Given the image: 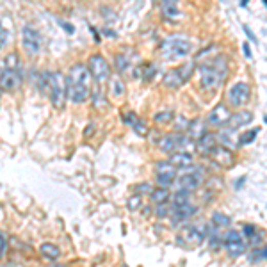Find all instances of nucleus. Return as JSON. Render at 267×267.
I'll use <instances>...</instances> for the list:
<instances>
[{"mask_svg": "<svg viewBox=\"0 0 267 267\" xmlns=\"http://www.w3.org/2000/svg\"><path fill=\"white\" fill-rule=\"evenodd\" d=\"M88 70H89V73H91L93 80H95L96 84H101V82H105L109 78V73H111L107 61H105V57H104V55H100V54H95V55H91V57H89Z\"/></svg>", "mask_w": 267, "mask_h": 267, "instance_id": "423d86ee", "label": "nucleus"}, {"mask_svg": "<svg viewBox=\"0 0 267 267\" xmlns=\"http://www.w3.org/2000/svg\"><path fill=\"white\" fill-rule=\"evenodd\" d=\"M121 267H129V265H127V264H123V265H121Z\"/></svg>", "mask_w": 267, "mask_h": 267, "instance_id": "09e8293b", "label": "nucleus"}, {"mask_svg": "<svg viewBox=\"0 0 267 267\" xmlns=\"http://www.w3.org/2000/svg\"><path fill=\"white\" fill-rule=\"evenodd\" d=\"M250 96H251V89L246 82H237V84H234L230 88V91H228V101H230V105H234V107L246 105Z\"/></svg>", "mask_w": 267, "mask_h": 267, "instance_id": "1a4fd4ad", "label": "nucleus"}, {"mask_svg": "<svg viewBox=\"0 0 267 267\" xmlns=\"http://www.w3.org/2000/svg\"><path fill=\"white\" fill-rule=\"evenodd\" d=\"M116 70H118L119 73H125V71L129 70V59L125 57V54L116 55Z\"/></svg>", "mask_w": 267, "mask_h": 267, "instance_id": "2f4dec72", "label": "nucleus"}, {"mask_svg": "<svg viewBox=\"0 0 267 267\" xmlns=\"http://www.w3.org/2000/svg\"><path fill=\"white\" fill-rule=\"evenodd\" d=\"M155 214H157V217H160V219H164V217H168L169 214H173V205H169V201H166V203H160V205H157Z\"/></svg>", "mask_w": 267, "mask_h": 267, "instance_id": "c756f323", "label": "nucleus"}, {"mask_svg": "<svg viewBox=\"0 0 267 267\" xmlns=\"http://www.w3.org/2000/svg\"><path fill=\"white\" fill-rule=\"evenodd\" d=\"M180 142H182V134H166L160 137L159 148L164 153H175L176 150H180Z\"/></svg>", "mask_w": 267, "mask_h": 267, "instance_id": "4468645a", "label": "nucleus"}, {"mask_svg": "<svg viewBox=\"0 0 267 267\" xmlns=\"http://www.w3.org/2000/svg\"><path fill=\"white\" fill-rule=\"evenodd\" d=\"M228 66L227 59L223 55H217L212 61H207L200 65V77H201V88L205 91H216L224 80H227Z\"/></svg>", "mask_w": 267, "mask_h": 267, "instance_id": "f03ea898", "label": "nucleus"}, {"mask_svg": "<svg viewBox=\"0 0 267 267\" xmlns=\"http://www.w3.org/2000/svg\"><path fill=\"white\" fill-rule=\"evenodd\" d=\"M22 45L29 55H37L41 52V36L31 25L22 29Z\"/></svg>", "mask_w": 267, "mask_h": 267, "instance_id": "6e6552de", "label": "nucleus"}, {"mask_svg": "<svg viewBox=\"0 0 267 267\" xmlns=\"http://www.w3.org/2000/svg\"><path fill=\"white\" fill-rule=\"evenodd\" d=\"M6 250H7V239H6V235H4V232H0V258L4 257Z\"/></svg>", "mask_w": 267, "mask_h": 267, "instance_id": "58836bf2", "label": "nucleus"}, {"mask_svg": "<svg viewBox=\"0 0 267 267\" xmlns=\"http://www.w3.org/2000/svg\"><path fill=\"white\" fill-rule=\"evenodd\" d=\"M260 257H262V260H267V246L260 248Z\"/></svg>", "mask_w": 267, "mask_h": 267, "instance_id": "a18cd8bd", "label": "nucleus"}, {"mask_svg": "<svg viewBox=\"0 0 267 267\" xmlns=\"http://www.w3.org/2000/svg\"><path fill=\"white\" fill-rule=\"evenodd\" d=\"M160 52H162L164 59L176 61V59L187 57V55L193 52V45H191V41L182 39V37H173V39H168L166 43L162 45Z\"/></svg>", "mask_w": 267, "mask_h": 267, "instance_id": "20e7f679", "label": "nucleus"}, {"mask_svg": "<svg viewBox=\"0 0 267 267\" xmlns=\"http://www.w3.org/2000/svg\"><path fill=\"white\" fill-rule=\"evenodd\" d=\"M132 127H134V130H135V134H137V135H142V137H145V135H148V127H146V123L142 121V119L137 118L132 123Z\"/></svg>", "mask_w": 267, "mask_h": 267, "instance_id": "72a5a7b5", "label": "nucleus"}, {"mask_svg": "<svg viewBox=\"0 0 267 267\" xmlns=\"http://www.w3.org/2000/svg\"><path fill=\"white\" fill-rule=\"evenodd\" d=\"M207 134V123L203 121V119H193V121L189 123V129H187V135H189L193 141H198V139H201L203 135Z\"/></svg>", "mask_w": 267, "mask_h": 267, "instance_id": "aec40b11", "label": "nucleus"}, {"mask_svg": "<svg viewBox=\"0 0 267 267\" xmlns=\"http://www.w3.org/2000/svg\"><path fill=\"white\" fill-rule=\"evenodd\" d=\"M246 240H244V237L240 232L237 230H230L224 237V250H227V253L230 255V257H240V255L246 253Z\"/></svg>", "mask_w": 267, "mask_h": 267, "instance_id": "0eeeda50", "label": "nucleus"}, {"mask_svg": "<svg viewBox=\"0 0 267 267\" xmlns=\"http://www.w3.org/2000/svg\"><path fill=\"white\" fill-rule=\"evenodd\" d=\"M114 89H116L114 95H118V96H121V95H123V91H125V88H123V84H121V82H119V80H116V82H114Z\"/></svg>", "mask_w": 267, "mask_h": 267, "instance_id": "79ce46f5", "label": "nucleus"}, {"mask_svg": "<svg viewBox=\"0 0 267 267\" xmlns=\"http://www.w3.org/2000/svg\"><path fill=\"white\" fill-rule=\"evenodd\" d=\"M216 146H217V135H214L210 132H207L201 139H198V141H196L198 152L203 153V155H210V153L214 152V148H216Z\"/></svg>", "mask_w": 267, "mask_h": 267, "instance_id": "f3484780", "label": "nucleus"}, {"mask_svg": "<svg viewBox=\"0 0 267 267\" xmlns=\"http://www.w3.org/2000/svg\"><path fill=\"white\" fill-rule=\"evenodd\" d=\"M135 119H137V116H135L134 112H129V114H127V116H123V121H125L127 125H132V123L135 121Z\"/></svg>", "mask_w": 267, "mask_h": 267, "instance_id": "a19ab883", "label": "nucleus"}, {"mask_svg": "<svg viewBox=\"0 0 267 267\" xmlns=\"http://www.w3.org/2000/svg\"><path fill=\"white\" fill-rule=\"evenodd\" d=\"M212 223H214V227H217V228H224V227H228V224H230V217L224 216L223 212H214Z\"/></svg>", "mask_w": 267, "mask_h": 267, "instance_id": "cd10ccee", "label": "nucleus"}, {"mask_svg": "<svg viewBox=\"0 0 267 267\" xmlns=\"http://www.w3.org/2000/svg\"><path fill=\"white\" fill-rule=\"evenodd\" d=\"M141 75L146 78V80H150V78H152L153 75H155V66H152V65H142V66H141Z\"/></svg>", "mask_w": 267, "mask_h": 267, "instance_id": "c9c22d12", "label": "nucleus"}, {"mask_svg": "<svg viewBox=\"0 0 267 267\" xmlns=\"http://www.w3.org/2000/svg\"><path fill=\"white\" fill-rule=\"evenodd\" d=\"M205 232L201 228H196V227H189L182 232V235L176 239V242L182 244V246H187V248H194V246H200L205 239Z\"/></svg>", "mask_w": 267, "mask_h": 267, "instance_id": "9d476101", "label": "nucleus"}, {"mask_svg": "<svg viewBox=\"0 0 267 267\" xmlns=\"http://www.w3.org/2000/svg\"><path fill=\"white\" fill-rule=\"evenodd\" d=\"M47 93L55 109H63L68 98V84L66 77L61 71H50L47 73Z\"/></svg>", "mask_w": 267, "mask_h": 267, "instance_id": "7ed1b4c3", "label": "nucleus"}, {"mask_svg": "<svg viewBox=\"0 0 267 267\" xmlns=\"http://www.w3.org/2000/svg\"><path fill=\"white\" fill-rule=\"evenodd\" d=\"M39 251H41V255H43V257L48 258V260H57V258L61 257V250H59V248L55 246V244H52V242L41 244Z\"/></svg>", "mask_w": 267, "mask_h": 267, "instance_id": "5701e85b", "label": "nucleus"}, {"mask_svg": "<svg viewBox=\"0 0 267 267\" xmlns=\"http://www.w3.org/2000/svg\"><path fill=\"white\" fill-rule=\"evenodd\" d=\"M253 121V112H250V111H240V112H237V114H232V118L228 119V129H232V130H239L240 127H246V125H250V123Z\"/></svg>", "mask_w": 267, "mask_h": 267, "instance_id": "dca6fc26", "label": "nucleus"}, {"mask_svg": "<svg viewBox=\"0 0 267 267\" xmlns=\"http://www.w3.org/2000/svg\"><path fill=\"white\" fill-rule=\"evenodd\" d=\"M22 84V73L20 70H7V68H4V71L0 73V88L4 89V91H14V89H18Z\"/></svg>", "mask_w": 267, "mask_h": 267, "instance_id": "9b49d317", "label": "nucleus"}, {"mask_svg": "<svg viewBox=\"0 0 267 267\" xmlns=\"http://www.w3.org/2000/svg\"><path fill=\"white\" fill-rule=\"evenodd\" d=\"M155 182H157V186H159V187H166V189H169V187L175 183V176H171V175H157Z\"/></svg>", "mask_w": 267, "mask_h": 267, "instance_id": "7c9ffc66", "label": "nucleus"}, {"mask_svg": "<svg viewBox=\"0 0 267 267\" xmlns=\"http://www.w3.org/2000/svg\"><path fill=\"white\" fill-rule=\"evenodd\" d=\"M217 141H221V146H227V148H235V146H239V137H235L232 129H228L227 132H221L217 135Z\"/></svg>", "mask_w": 267, "mask_h": 267, "instance_id": "4be33fe9", "label": "nucleus"}, {"mask_svg": "<svg viewBox=\"0 0 267 267\" xmlns=\"http://www.w3.org/2000/svg\"><path fill=\"white\" fill-rule=\"evenodd\" d=\"M59 24H61L63 27H65V31H68V32H70V34H73V32H75L73 25H70V24H65V22H59Z\"/></svg>", "mask_w": 267, "mask_h": 267, "instance_id": "c03bdc74", "label": "nucleus"}, {"mask_svg": "<svg viewBox=\"0 0 267 267\" xmlns=\"http://www.w3.org/2000/svg\"><path fill=\"white\" fill-rule=\"evenodd\" d=\"M244 180H246V178H244V176H242V178H240V182H237V183H235V189H240V186H242V183H244Z\"/></svg>", "mask_w": 267, "mask_h": 267, "instance_id": "49530a36", "label": "nucleus"}, {"mask_svg": "<svg viewBox=\"0 0 267 267\" xmlns=\"http://www.w3.org/2000/svg\"><path fill=\"white\" fill-rule=\"evenodd\" d=\"M193 155L187 152H176L171 155V159H169V162L173 164V166H176L178 169H186V168H193Z\"/></svg>", "mask_w": 267, "mask_h": 267, "instance_id": "6ab92c4d", "label": "nucleus"}, {"mask_svg": "<svg viewBox=\"0 0 267 267\" xmlns=\"http://www.w3.org/2000/svg\"><path fill=\"white\" fill-rule=\"evenodd\" d=\"M244 32H246L248 39H251V41H253V43H255V45H257V43H258L257 36H255V34H253V32H251V29H250V27H248V25H244Z\"/></svg>", "mask_w": 267, "mask_h": 267, "instance_id": "ea45409f", "label": "nucleus"}, {"mask_svg": "<svg viewBox=\"0 0 267 267\" xmlns=\"http://www.w3.org/2000/svg\"><path fill=\"white\" fill-rule=\"evenodd\" d=\"M264 121H265V123H267V114H265V118H264Z\"/></svg>", "mask_w": 267, "mask_h": 267, "instance_id": "de8ad7c7", "label": "nucleus"}, {"mask_svg": "<svg viewBox=\"0 0 267 267\" xmlns=\"http://www.w3.org/2000/svg\"><path fill=\"white\" fill-rule=\"evenodd\" d=\"M150 200H152V203H155V205H160V203H166L171 200V193H169V189H166V187H157L150 194Z\"/></svg>", "mask_w": 267, "mask_h": 267, "instance_id": "b1692460", "label": "nucleus"}, {"mask_svg": "<svg viewBox=\"0 0 267 267\" xmlns=\"http://www.w3.org/2000/svg\"><path fill=\"white\" fill-rule=\"evenodd\" d=\"M135 189H137V194H152L153 193V186H152V183H148V182L139 183Z\"/></svg>", "mask_w": 267, "mask_h": 267, "instance_id": "e433bc0d", "label": "nucleus"}, {"mask_svg": "<svg viewBox=\"0 0 267 267\" xmlns=\"http://www.w3.org/2000/svg\"><path fill=\"white\" fill-rule=\"evenodd\" d=\"M180 189L186 191H196L198 187L201 186V176L196 175V173H191V175H182L178 180H176Z\"/></svg>", "mask_w": 267, "mask_h": 267, "instance_id": "a211bd4d", "label": "nucleus"}, {"mask_svg": "<svg viewBox=\"0 0 267 267\" xmlns=\"http://www.w3.org/2000/svg\"><path fill=\"white\" fill-rule=\"evenodd\" d=\"M242 234L248 237V239H251L255 234H257V228L253 227V224H244V228H242Z\"/></svg>", "mask_w": 267, "mask_h": 267, "instance_id": "4c0bfd02", "label": "nucleus"}, {"mask_svg": "<svg viewBox=\"0 0 267 267\" xmlns=\"http://www.w3.org/2000/svg\"><path fill=\"white\" fill-rule=\"evenodd\" d=\"M189 194L191 191L186 189H178L173 196V205H183V203H189Z\"/></svg>", "mask_w": 267, "mask_h": 267, "instance_id": "c85d7f7f", "label": "nucleus"}, {"mask_svg": "<svg viewBox=\"0 0 267 267\" xmlns=\"http://www.w3.org/2000/svg\"><path fill=\"white\" fill-rule=\"evenodd\" d=\"M198 212V209L191 203H183V205H173V223L178 224L182 221L193 217Z\"/></svg>", "mask_w": 267, "mask_h": 267, "instance_id": "2eb2a0df", "label": "nucleus"}, {"mask_svg": "<svg viewBox=\"0 0 267 267\" xmlns=\"http://www.w3.org/2000/svg\"><path fill=\"white\" fill-rule=\"evenodd\" d=\"M162 13L164 16L173 20V18L180 16V7H178V0H162Z\"/></svg>", "mask_w": 267, "mask_h": 267, "instance_id": "412c9836", "label": "nucleus"}, {"mask_svg": "<svg viewBox=\"0 0 267 267\" xmlns=\"http://www.w3.org/2000/svg\"><path fill=\"white\" fill-rule=\"evenodd\" d=\"M176 171H178V168L173 166L169 160H159V162L155 164V173H157V175H171V176H176Z\"/></svg>", "mask_w": 267, "mask_h": 267, "instance_id": "393cba45", "label": "nucleus"}, {"mask_svg": "<svg viewBox=\"0 0 267 267\" xmlns=\"http://www.w3.org/2000/svg\"><path fill=\"white\" fill-rule=\"evenodd\" d=\"M4 68H7V70H20V59H18L16 52H13V54H9L4 59Z\"/></svg>", "mask_w": 267, "mask_h": 267, "instance_id": "a878e982", "label": "nucleus"}, {"mask_svg": "<svg viewBox=\"0 0 267 267\" xmlns=\"http://www.w3.org/2000/svg\"><path fill=\"white\" fill-rule=\"evenodd\" d=\"M91 73L82 63H77L70 68L66 77L68 84V98L75 104H82L91 95Z\"/></svg>", "mask_w": 267, "mask_h": 267, "instance_id": "f257e3e1", "label": "nucleus"}, {"mask_svg": "<svg viewBox=\"0 0 267 267\" xmlns=\"http://www.w3.org/2000/svg\"><path fill=\"white\" fill-rule=\"evenodd\" d=\"M194 71V63H183L182 66H176L173 70H169L166 75H164V84L171 89H176L180 86H183L189 77Z\"/></svg>", "mask_w": 267, "mask_h": 267, "instance_id": "39448f33", "label": "nucleus"}, {"mask_svg": "<svg viewBox=\"0 0 267 267\" xmlns=\"http://www.w3.org/2000/svg\"><path fill=\"white\" fill-rule=\"evenodd\" d=\"M223 2H227V0H223Z\"/></svg>", "mask_w": 267, "mask_h": 267, "instance_id": "8fccbe9b", "label": "nucleus"}, {"mask_svg": "<svg viewBox=\"0 0 267 267\" xmlns=\"http://www.w3.org/2000/svg\"><path fill=\"white\" fill-rule=\"evenodd\" d=\"M230 118H232L230 109H228L224 104H219V105H216L212 111H210L209 119H207V125H210V127H223V125H227Z\"/></svg>", "mask_w": 267, "mask_h": 267, "instance_id": "f8f14e48", "label": "nucleus"}, {"mask_svg": "<svg viewBox=\"0 0 267 267\" xmlns=\"http://www.w3.org/2000/svg\"><path fill=\"white\" fill-rule=\"evenodd\" d=\"M242 50H244V55H246L248 59H251V50H250V45H248V43H244V45H242Z\"/></svg>", "mask_w": 267, "mask_h": 267, "instance_id": "37998d69", "label": "nucleus"}, {"mask_svg": "<svg viewBox=\"0 0 267 267\" xmlns=\"http://www.w3.org/2000/svg\"><path fill=\"white\" fill-rule=\"evenodd\" d=\"M141 205H142L141 194H134V196L129 200V210H132V212H135V210L141 209Z\"/></svg>", "mask_w": 267, "mask_h": 267, "instance_id": "f704fd0d", "label": "nucleus"}, {"mask_svg": "<svg viewBox=\"0 0 267 267\" xmlns=\"http://www.w3.org/2000/svg\"><path fill=\"white\" fill-rule=\"evenodd\" d=\"M257 134H258V129L255 130H248V132L240 134L239 135V146H246V145H251V142L257 139Z\"/></svg>", "mask_w": 267, "mask_h": 267, "instance_id": "bb28decb", "label": "nucleus"}, {"mask_svg": "<svg viewBox=\"0 0 267 267\" xmlns=\"http://www.w3.org/2000/svg\"><path fill=\"white\" fill-rule=\"evenodd\" d=\"M210 157H212L214 162L221 168H232L235 162V157H234V153H232V150L227 148V146H221V145H217L216 148H214Z\"/></svg>", "mask_w": 267, "mask_h": 267, "instance_id": "ddd939ff", "label": "nucleus"}, {"mask_svg": "<svg viewBox=\"0 0 267 267\" xmlns=\"http://www.w3.org/2000/svg\"><path fill=\"white\" fill-rule=\"evenodd\" d=\"M155 121L160 123V125H166V123H171V121H173V112H171V111L157 112V114H155Z\"/></svg>", "mask_w": 267, "mask_h": 267, "instance_id": "473e14b6", "label": "nucleus"}]
</instances>
